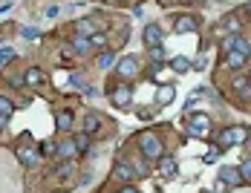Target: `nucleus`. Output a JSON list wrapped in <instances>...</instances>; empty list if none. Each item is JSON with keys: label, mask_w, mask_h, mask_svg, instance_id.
I'll return each instance as SVG.
<instances>
[{"label": "nucleus", "mask_w": 251, "mask_h": 193, "mask_svg": "<svg viewBox=\"0 0 251 193\" xmlns=\"http://www.w3.org/2000/svg\"><path fill=\"white\" fill-rule=\"evenodd\" d=\"M246 147H249V150H251V133H249V139H246Z\"/></svg>", "instance_id": "36"}, {"label": "nucleus", "mask_w": 251, "mask_h": 193, "mask_svg": "<svg viewBox=\"0 0 251 193\" xmlns=\"http://www.w3.org/2000/svg\"><path fill=\"white\" fill-rule=\"evenodd\" d=\"M148 55H151V61H153V64L165 67V47H153L151 52H148Z\"/></svg>", "instance_id": "23"}, {"label": "nucleus", "mask_w": 251, "mask_h": 193, "mask_svg": "<svg viewBox=\"0 0 251 193\" xmlns=\"http://www.w3.org/2000/svg\"><path fill=\"white\" fill-rule=\"evenodd\" d=\"M9 87H24V81H21V75H9Z\"/></svg>", "instance_id": "32"}, {"label": "nucleus", "mask_w": 251, "mask_h": 193, "mask_svg": "<svg viewBox=\"0 0 251 193\" xmlns=\"http://www.w3.org/2000/svg\"><path fill=\"white\" fill-rule=\"evenodd\" d=\"M21 35H24L26 41H38V38H41V29H35V26H26Z\"/></svg>", "instance_id": "27"}, {"label": "nucleus", "mask_w": 251, "mask_h": 193, "mask_svg": "<svg viewBox=\"0 0 251 193\" xmlns=\"http://www.w3.org/2000/svg\"><path fill=\"white\" fill-rule=\"evenodd\" d=\"M55 156H58V159H64V162H73V159H75L78 147H75V142H73V136H70V139H64V142H58Z\"/></svg>", "instance_id": "7"}, {"label": "nucleus", "mask_w": 251, "mask_h": 193, "mask_svg": "<svg viewBox=\"0 0 251 193\" xmlns=\"http://www.w3.org/2000/svg\"><path fill=\"white\" fill-rule=\"evenodd\" d=\"M145 44H148V49L165 47V32H162L156 24H148L145 26Z\"/></svg>", "instance_id": "6"}, {"label": "nucleus", "mask_w": 251, "mask_h": 193, "mask_svg": "<svg viewBox=\"0 0 251 193\" xmlns=\"http://www.w3.org/2000/svg\"><path fill=\"white\" fill-rule=\"evenodd\" d=\"M246 78H249V84H251V72H249V75H246Z\"/></svg>", "instance_id": "38"}, {"label": "nucleus", "mask_w": 251, "mask_h": 193, "mask_svg": "<svg viewBox=\"0 0 251 193\" xmlns=\"http://www.w3.org/2000/svg\"><path fill=\"white\" fill-rule=\"evenodd\" d=\"M55 147H58V145H55L52 139H50V142H41V153H44V156H55Z\"/></svg>", "instance_id": "30"}, {"label": "nucleus", "mask_w": 251, "mask_h": 193, "mask_svg": "<svg viewBox=\"0 0 251 193\" xmlns=\"http://www.w3.org/2000/svg\"><path fill=\"white\" fill-rule=\"evenodd\" d=\"M217 156H220V147L211 150V153H205V162H217Z\"/></svg>", "instance_id": "34"}, {"label": "nucleus", "mask_w": 251, "mask_h": 193, "mask_svg": "<svg viewBox=\"0 0 251 193\" xmlns=\"http://www.w3.org/2000/svg\"><path fill=\"white\" fill-rule=\"evenodd\" d=\"M18 159H21L24 165H35V162H38V153L29 150V147H18Z\"/></svg>", "instance_id": "22"}, {"label": "nucleus", "mask_w": 251, "mask_h": 193, "mask_svg": "<svg viewBox=\"0 0 251 193\" xmlns=\"http://www.w3.org/2000/svg\"><path fill=\"white\" fill-rule=\"evenodd\" d=\"M73 142H75L78 153H87V150H90V142H93V136H90V133H78V136H73Z\"/></svg>", "instance_id": "21"}, {"label": "nucleus", "mask_w": 251, "mask_h": 193, "mask_svg": "<svg viewBox=\"0 0 251 193\" xmlns=\"http://www.w3.org/2000/svg\"><path fill=\"white\" fill-rule=\"evenodd\" d=\"M136 145L142 150V156L148 159V162H159L162 156H165V147H162V139L153 133V130H142L139 136H136Z\"/></svg>", "instance_id": "1"}, {"label": "nucleus", "mask_w": 251, "mask_h": 193, "mask_svg": "<svg viewBox=\"0 0 251 193\" xmlns=\"http://www.w3.org/2000/svg\"><path fill=\"white\" fill-rule=\"evenodd\" d=\"M12 113H15V104H9V98L0 96V116H3V119H9Z\"/></svg>", "instance_id": "25"}, {"label": "nucleus", "mask_w": 251, "mask_h": 193, "mask_svg": "<svg viewBox=\"0 0 251 193\" xmlns=\"http://www.w3.org/2000/svg\"><path fill=\"white\" fill-rule=\"evenodd\" d=\"M240 176H243V185H246V182L251 185V159H246V162L240 165Z\"/></svg>", "instance_id": "26"}, {"label": "nucleus", "mask_w": 251, "mask_h": 193, "mask_svg": "<svg viewBox=\"0 0 251 193\" xmlns=\"http://www.w3.org/2000/svg\"><path fill=\"white\" fill-rule=\"evenodd\" d=\"M44 15H47V18H58V15H61V9H58V6H50Z\"/></svg>", "instance_id": "33"}, {"label": "nucleus", "mask_w": 251, "mask_h": 193, "mask_svg": "<svg viewBox=\"0 0 251 193\" xmlns=\"http://www.w3.org/2000/svg\"><path fill=\"white\" fill-rule=\"evenodd\" d=\"M73 29H75V35H81V38H93V35L99 32V24H96L93 18H78Z\"/></svg>", "instance_id": "9"}, {"label": "nucleus", "mask_w": 251, "mask_h": 193, "mask_svg": "<svg viewBox=\"0 0 251 193\" xmlns=\"http://www.w3.org/2000/svg\"><path fill=\"white\" fill-rule=\"evenodd\" d=\"M188 133H191V136H208V133H211V119H208L205 113H194V116L188 119Z\"/></svg>", "instance_id": "4"}, {"label": "nucleus", "mask_w": 251, "mask_h": 193, "mask_svg": "<svg viewBox=\"0 0 251 193\" xmlns=\"http://www.w3.org/2000/svg\"><path fill=\"white\" fill-rule=\"evenodd\" d=\"M174 29H176V35H188V32H197L200 29V21L194 15H182V18H176Z\"/></svg>", "instance_id": "8"}, {"label": "nucleus", "mask_w": 251, "mask_h": 193, "mask_svg": "<svg viewBox=\"0 0 251 193\" xmlns=\"http://www.w3.org/2000/svg\"><path fill=\"white\" fill-rule=\"evenodd\" d=\"M202 193H208V191H202Z\"/></svg>", "instance_id": "40"}, {"label": "nucleus", "mask_w": 251, "mask_h": 193, "mask_svg": "<svg viewBox=\"0 0 251 193\" xmlns=\"http://www.w3.org/2000/svg\"><path fill=\"white\" fill-rule=\"evenodd\" d=\"M220 182H223V185H231V188H240V185H243L240 168H231V165H226V168L220 170Z\"/></svg>", "instance_id": "10"}, {"label": "nucleus", "mask_w": 251, "mask_h": 193, "mask_svg": "<svg viewBox=\"0 0 251 193\" xmlns=\"http://www.w3.org/2000/svg\"><path fill=\"white\" fill-rule=\"evenodd\" d=\"M119 193H139V191H136L133 185H125V188H122V191H119Z\"/></svg>", "instance_id": "35"}, {"label": "nucleus", "mask_w": 251, "mask_h": 193, "mask_svg": "<svg viewBox=\"0 0 251 193\" xmlns=\"http://www.w3.org/2000/svg\"><path fill=\"white\" fill-rule=\"evenodd\" d=\"M246 139H249V130L243 124H234V127H226L217 136V145H220V150H226V147H243Z\"/></svg>", "instance_id": "2"}, {"label": "nucleus", "mask_w": 251, "mask_h": 193, "mask_svg": "<svg viewBox=\"0 0 251 193\" xmlns=\"http://www.w3.org/2000/svg\"><path fill=\"white\" fill-rule=\"evenodd\" d=\"M246 55H240V52H226V67L228 70H240V67H246Z\"/></svg>", "instance_id": "15"}, {"label": "nucleus", "mask_w": 251, "mask_h": 193, "mask_svg": "<svg viewBox=\"0 0 251 193\" xmlns=\"http://www.w3.org/2000/svg\"><path fill=\"white\" fill-rule=\"evenodd\" d=\"M70 84H73V87H78V90H87V87H90V84H87V81H84V75H70Z\"/></svg>", "instance_id": "29"}, {"label": "nucleus", "mask_w": 251, "mask_h": 193, "mask_svg": "<svg viewBox=\"0 0 251 193\" xmlns=\"http://www.w3.org/2000/svg\"><path fill=\"white\" fill-rule=\"evenodd\" d=\"M55 127H58L61 133H67V130L73 127V110H58V113H55Z\"/></svg>", "instance_id": "13"}, {"label": "nucleus", "mask_w": 251, "mask_h": 193, "mask_svg": "<svg viewBox=\"0 0 251 193\" xmlns=\"http://www.w3.org/2000/svg\"><path fill=\"white\" fill-rule=\"evenodd\" d=\"M156 170H159V176L171 179V176L176 173V159H174V156H162V159L156 162Z\"/></svg>", "instance_id": "12"}, {"label": "nucleus", "mask_w": 251, "mask_h": 193, "mask_svg": "<svg viewBox=\"0 0 251 193\" xmlns=\"http://www.w3.org/2000/svg\"><path fill=\"white\" fill-rule=\"evenodd\" d=\"M110 3H125V0H110Z\"/></svg>", "instance_id": "37"}, {"label": "nucleus", "mask_w": 251, "mask_h": 193, "mask_svg": "<svg viewBox=\"0 0 251 193\" xmlns=\"http://www.w3.org/2000/svg\"><path fill=\"white\" fill-rule=\"evenodd\" d=\"M73 49H75V52H81V55H87V52L93 49V44H90V38H81V35H73Z\"/></svg>", "instance_id": "19"}, {"label": "nucleus", "mask_w": 251, "mask_h": 193, "mask_svg": "<svg viewBox=\"0 0 251 193\" xmlns=\"http://www.w3.org/2000/svg\"><path fill=\"white\" fill-rule=\"evenodd\" d=\"M249 15H251V3H249Z\"/></svg>", "instance_id": "39"}, {"label": "nucleus", "mask_w": 251, "mask_h": 193, "mask_svg": "<svg viewBox=\"0 0 251 193\" xmlns=\"http://www.w3.org/2000/svg\"><path fill=\"white\" fill-rule=\"evenodd\" d=\"M174 98H176V90L171 87V84H165V87L159 90V96H156V101H159L162 107H168V104H174Z\"/></svg>", "instance_id": "17"}, {"label": "nucleus", "mask_w": 251, "mask_h": 193, "mask_svg": "<svg viewBox=\"0 0 251 193\" xmlns=\"http://www.w3.org/2000/svg\"><path fill=\"white\" fill-rule=\"evenodd\" d=\"M130 96H133V93H130V87H127L125 81L110 87V101L119 104V107H127V104H130Z\"/></svg>", "instance_id": "5"}, {"label": "nucleus", "mask_w": 251, "mask_h": 193, "mask_svg": "<svg viewBox=\"0 0 251 193\" xmlns=\"http://www.w3.org/2000/svg\"><path fill=\"white\" fill-rule=\"evenodd\" d=\"M41 81H44V70H38V67L26 70V75H24V84H26V87H38Z\"/></svg>", "instance_id": "16"}, {"label": "nucleus", "mask_w": 251, "mask_h": 193, "mask_svg": "<svg viewBox=\"0 0 251 193\" xmlns=\"http://www.w3.org/2000/svg\"><path fill=\"white\" fill-rule=\"evenodd\" d=\"M116 75H119L125 84L130 78H136V75H139V58H136V55H125V58L116 64Z\"/></svg>", "instance_id": "3"}, {"label": "nucleus", "mask_w": 251, "mask_h": 193, "mask_svg": "<svg viewBox=\"0 0 251 193\" xmlns=\"http://www.w3.org/2000/svg\"><path fill=\"white\" fill-rule=\"evenodd\" d=\"M113 176H116L119 182L130 185V182H133V176H136V170L130 168V165H127L125 159H119V162H116V168H113Z\"/></svg>", "instance_id": "11"}, {"label": "nucleus", "mask_w": 251, "mask_h": 193, "mask_svg": "<svg viewBox=\"0 0 251 193\" xmlns=\"http://www.w3.org/2000/svg\"><path fill=\"white\" fill-rule=\"evenodd\" d=\"M171 67H174V72H188V70H191V61H188V58H185V55H176V58H171Z\"/></svg>", "instance_id": "18"}, {"label": "nucleus", "mask_w": 251, "mask_h": 193, "mask_svg": "<svg viewBox=\"0 0 251 193\" xmlns=\"http://www.w3.org/2000/svg\"><path fill=\"white\" fill-rule=\"evenodd\" d=\"M12 58H15V49H12V47H3V49H0V67H3V64H9Z\"/></svg>", "instance_id": "28"}, {"label": "nucleus", "mask_w": 251, "mask_h": 193, "mask_svg": "<svg viewBox=\"0 0 251 193\" xmlns=\"http://www.w3.org/2000/svg\"><path fill=\"white\" fill-rule=\"evenodd\" d=\"M113 61H116V55H113L110 49H107V52H101V55H99V67H101V70H107V67H113Z\"/></svg>", "instance_id": "24"}, {"label": "nucleus", "mask_w": 251, "mask_h": 193, "mask_svg": "<svg viewBox=\"0 0 251 193\" xmlns=\"http://www.w3.org/2000/svg\"><path fill=\"white\" fill-rule=\"evenodd\" d=\"M226 26L231 29V35H237V32H240V21H237V18H226Z\"/></svg>", "instance_id": "31"}, {"label": "nucleus", "mask_w": 251, "mask_h": 193, "mask_svg": "<svg viewBox=\"0 0 251 193\" xmlns=\"http://www.w3.org/2000/svg\"><path fill=\"white\" fill-rule=\"evenodd\" d=\"M101 130V116L99 113H87V119H84V133H99Z\"/></svg>", "instance_id": "14"}, {"label": "nucleus", "mask_w": 251, "mask_h": 193, "mask_svg": "<svg viewBox=\"0 0 251 193\" xmlns=\"http://www.w3.org/2000/svg\"><path fill=\"white\" fill-rule=\"evenodd\" d=\"M234 90L246 98V101L251 98V84H249V78H234Z\"/></svg>", "instance_id": "20"}]
</instances>
